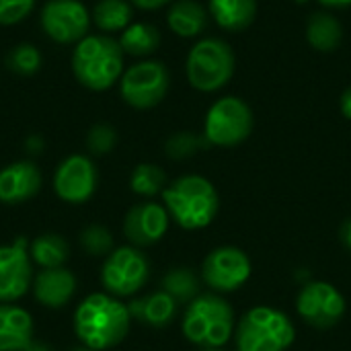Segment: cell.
<instances>
[{"instance_id":"obj_26","label":"cell","mask_w":351,"mask_h":351,"mask_svg":"<svg viewBox=\"0 0 351 351\" xmlns=\"http://www.w3.org/2000/svg\"><path fill=\"white\" fill-rule=\"evenodd\" d=\"M160 290L167 292L177 304H189L199 296V278L189 267H173L165 274Z\"/></svg>"},{"instance_id":"obj_6","label":"cell","mask_w":351,"mask_h":351,"mask_svg":"<svg viewBox=\"0 0 351 351\" xmlns=\"http://www.w3.org/2000/svg\"><path fill=\"white\" fill-rule=\"evenodd\" d=\"M234 62V51L224 39L206 37L197 41L187 56V80L195 90L216 93L232 78Z\"/></svg>"},{"instance_id":"obj_2","label":"cell","mask_w":351,"mask_h":351,"mask_svg":"<svg viewBox=\"0 0 351 351\" xmlns=\"http://www.w3.org/2000/svg\"><path fill=\"white\" fill-rule=\"evenodd\" d=\"M162 206L171 220L185 230L208 228L220 212V195L202 175H183L162 191Z\"/></svg>"},{"instance_id":"obj_29","label":"cell","mask_w":351,"mask_h":351,"mask_svg":"<svg viewBox=\"0 0 351 351\" xmlns=\"http://www.w3.org/2000/svg\"><path fill=\"white\" fill-rule=\"evenodd\" d=\"M202 148H210V142L206 140V136H195L191 132H179V134H173L167 144H165V152L169 158L173 160H183V158H189L193 156L195 152H199Z\"/></svg>"},{"instance_id":"obj_17","label":"cell","mask_w":351,"mask_h":351,"mask_svg":"<svg viewBox=\"0 0 351 351\" xmlns=\"http://www.w3.org/2000/svg\"><path fill=\"white\" fill-rule=\"evenodd\" d=\"M76 286L74 274L66 267L41 269L33 278V296L41 306L62 308L72 300Z\"/></svg>"},{"instance_id":"obj_12","label":"cell","mask_w":351,"mask_h":351,"mask_svg":"<svg viewBox=\"0 0 351 351\" xmlns=\"http://www.w3.org/2000/svg\"><path fill=\"white\" fill-rule=\"evenodd\" d=\"M39 23L43 33L56 43H78L88 35L90 12L80 0H47Z\"/></svg>"},{"instance_id":"obj_7","label":"cell","mask_w":351,"mask_h":351,"mask_svg":"<svg viewBox=\"0 0 351 351\" xmlns=\"http://www.w3.org/2000/svg\"><path fill=\"white\" fill-rule=\"evenodd\" d=\"M253 125V111L243 99L222 97L208 109L204 121V136L210 146L232 148L243 144L251 136Z\"/></svg>"},{"instance_id":"obj_23","label":"cell","mask_w":351,"mask_h":351,"mask_svg":"<svg viewBox=\"0 0 351 351\" xmlns=\"http://www.w3.org/2000/svg\"><path fill=\"white\" fill-rule=\"evenodd\" d=\"M343 37L341 23L329 12H315L306 23V39L317 51H333Z\"/></svg>"},{"instance_id":"obj_33","label":"cell","mask_w":351,"mask_h":351,"mask_svg":"<svg viewBox=\"0 0 351 351\" xmlns=\"http://www.w3.org/2000/svg\"><path fill=\"white\" fill-rule=\"evenodd\" d=\"M130 2L134 6L142 8V10H156V8H160V6H165V4H169L173 0H130Z\"/></svg>"},{"instance_id":"obj_31","label":"cell","mask_w":351,"mask_h":351,"mask_svg":"<svg viewBox=\"0 0 351 351\" xmlns=\"http://www.w3.org/2000/svg\"><path fill=\"white\" fill-rule=\"evenodd\" d=\"M117 144V134L109 123H97L88 130L86 136V148L90 150V154L95 156H103L109 154Z\"/></svg>"},{"instance_id":"obj_1","label":"cell","mask_w":351,"mask_h":351,"mask_svg":"<svg viewBox=\"0 0 351 351\" xmlns=\"http://www.w3.org/2000/svg\"><path fill=\"white\" fill-rule=\"evenodd\" d=\"M132 327L128 304L107 292L88 294L74 311V333L80 346L107 351L119 346Z\"/></svg>"},{"instance_id":"obj_37","label":"cell","mask_w":351,"mask_h":351,"mask_svg":"<svg viewBox=\"0 0 351 351\" xmlns=\"http://www.w3.org/2000/svg\"><path fill=\"white\" fill-rule=\"evenodd\" d=\"M327 8H348L351 6V0H319Z\"/></svg>"},{"instance_id":"obj_8","label":"cell","mask_w":351,"mask_h":351,"mask_svg":"<svg viewBox=\"0 0 351 351\" xmlns=\"http://www.w3.org/2000/svg\"><path fill=\"white\" fill-rule=\"evenodd\" d=\"M150 278V261L138 247L113 249L101 267V284L107 294L115 298H130L138 294Z\"/></svg>"},{"instance_id":"obj_27","label":"cell","mask_w":351,"mask_h":351,"mask_svg":"<svg viewBox=\"0 0 351 351\" xmlns=\"http://www.w3.org/2000/svg\"><path fill=\"white\" fill-rule=\"evenodd\" d=\"M130 187L136 195L142 197H154L158 193L165 191L167 187V175L160 167L150 165V162H142L132 171L130 177Z\"/></svg>"},{"instance_id":"obj_20","label":"cell","mask_w":351,"mask_h":351,"mask_svg":"<svg viewBox=\"0 0 351 351\" xmlns=\"http://www.w3.org/2000/svg\"><path fill=\"white\" fill-rule=\"evenodd\" d=\"M208 12L222 29L239 33L253 25L257 0H208Z\"/></svg>"},{"instance_id":"obj_24","label":"cell","mask_w":351,"mask_h":351,"mask_svg":"<svg viewBox=\"0 0 351 351\" xmlns=\"http://www.w3.org/2000/svg\"><path fill=\"white\" fill-rule=\"evenodd\" d=\"M134 8L130 0H99L93 6L90 19L103 33L123 31L132 25Z\"/></svg>"},{"instance_id":"obj_30","label":"cell","mask_w":351,"mask_h":351,"mask_svg":"<svg viewBox=\"0 0 351 351\" xmlns=\"http://www.w3.org/2000/svg\"><path fill=\"white\" fill-rule=\"evenodd\" d=\"M80 245L93 257H107L113 251V234L101 224H90L80 232Z\"/></svg>"},{"instance_id":"obj_5","label":"cell","mask_w":351,"mask_h":351,"mask_svg":"<svg viewBox=\"0 0 351 351\" xmlns=\"http://www.w3.org/2000/svg\"><path fill=\"white\" fill-rule=\"evenodd\" d=\"M296 339L292 319L271 306L247 311L234 329L237 351H286Z\"/></svg>"},{"instance_id":"obj_25","label":"cell","mask_w":351,"mask_h":351,"mask_svg":"<svg viewBox=\"0 0 351 351\" xmlns=\"http://www.w3.org/2000/svg\"><path fill=\"white\" fill-rule=\"evenodd\" d=\"M119 45L123 53H130L136 58L150 56L160 45V31L150 23H132L128 29L121 31Z\"/></svg>"},{"instance_id":"obj_32","label":"cell","mask_w":351,"mask_h":351,"mask_svg":"<svg viewBox=\"0 0 351 351\" xmlns=\"http://www.w3.org/2000/svg\"><path fill=\"white\" fill-rule=\"evenodd\" d=\"M35 6V0H0V25L21 23Z\"/></svg>"},{"instance_id":"obj_40","label":"cell","mask_w":351,"mask_h":351,"mask_svg":"<svg viewBox=\"0 0 351 351\" xmlns=\"http://www.w3.org/2000/svg\"><path fill=\"white\" fill-rule=\"evenodd\" d=\"M199 351H220V348H199Z\"/></svg>"},{"instance_id":"obj_35","label":"cell","mask_w":351,"mask_h":351,"mask_svg":"<svg viewBox=\"0 0 351 351\" xmlns=\"http://www.w3.org/2000/svg\"><path fill=\"white\" fill-rule=\"evenodd\" d=\"M339 107H341V113L346 119L351 121V86H348L341 95V101H339Z\"/></svg>"},{"instance_id":"obj_39","label":"cell","mask_w":351,"mask_h":351,"mask_svg":"<svg viewBox=\"0 0 351 351\" xmlns=\"http://www.w3.org/2000/svg\"><path fill=\"white\" fill-rule=\"evenodd\" d=\"M70 351H95V350L86 348V346H78V348H74V350H70Z\"/></svg>"},{"instance_id":"obj_14","label":"cell","mask_w":351,"mask_h":351,"mask_svg":"<svg viewBox=\"0 0 351 351\" xmlns=\"http://www.w3.org/2000/svg\"><path fill=\"white\" fill-rule=\"evenodd\" d=\"M33 282V261L29 241L16 237L8 245H0V302L21 300Z\"/></svg>"},{"instance_id":"obj_3","label":"cell","mask_w":351,"mask_h":351,"mask_svg":"<svg viewBox=\"0 0 351 351\" xmlns=\"http://www.w3.org/2000/svg\"><path fill=\"white\" fill-rule=\"evenodd\" d=\"M74 78L88 90H107L123 74V49L109 35H86L72 51Z\"/></svg>"},{"instance_id":"obj_36","label":"cell","mask_w":351,"mask_h":351,"mask_svg":"<svg viewBox=\"0 0 351 351\" xmlns=\"http://www.w3.org/2000/svg\"><path fill=\"white\" fill-rule=\"evenodd\" d=\"M341 243L346 245V249L351 253V218H348L341 226Z\"/></svg>"},{"instance_id":"obj_13","label":"cell","mask_w":351,"mask_h":351,"mask_svg":"<svg viewBox=\"0 0 351 351\" xmlns=\"http://www.w3.org/2000/svg\"><path fill=\"white\" fill-rule=\"evenodd\" d=\"M99 183V173L95 162L84 154H70L64 158L53 173V191L56 195L72 206L86 204Z\"/></svg>"},{"instance_id":"obj_28","label":"cell","mask_w":351,"mask_h":351,"mask_svg":"<svg viewBox=\"0 0 351 351\" xmlns=\"http://www.w3.org/2000/svg\"><path fill=\"white\" fill-rule=\"evenodd\" d=\"M6 66L19 76H31L41 68V51L31 43H19L6 56Z\"/></svg>"},{"instance_id":"obj_16","label":"cell","mask_w":351,"mask_h":351,"mask_svg":"<svg viewBox=\"0 0 351 351\" xmlns=\"http://www.w3.org/2000/svg\"><path fill=\"white\" fill-rule=\"evenodd\" d=\"M41 171L31 160H16L0 169V204L19 206L35 197L41 189Z\"/></svg>"},{"instance_id":"obj_34","label":"cell","mask_w":351,"mask_h":351,"mask_svg":"<svg viewBox=\"0 0 351 351\" xmlns=\"http://www.w3.org/2000/svg\"><path fill=\"white\" fill-rule=\"evenodd\" d=\"M25 150L29 154H39L43 150V140L39 136H29L27 142H25Z\"/></svg>"},{"instance_id":"obj_11","label":"cell","mask_w":351,"mask_h":351,"mask_svg":"<svg viewBox=\"0 0 351 351\" xmlns=\"http://www.w3.org/2000/svg\"><path fill=\"white\" fill-rule=\"evenodd\" d=\"M346 298L343 294L329 282L311 280L302 284L296 298V313L300 319L321 331L333 329L341 323L346 315Z\"/></svg>"},{"instance_id":"obj_22","label":"cell","mask_w":351,"mask_h":351,"mask_svg":"<svg viewBox=\"0 0 351 351\" xmlns=\"http://www.w3.org/2000/svg\"><path fill=\"white\" fill-rule=\"evenodd\" d=\"M29 255L31 261L41 269H53V267H64V263L70 257V247L64 241V237L56 232H45L29 243Z\"/></svg>"},{"instance_id":"obj_9","label":"cell","mask_w":351,"mask_h":351,"mask_svg":"<svg viewBox=\"0 0 351 351\" xmlns=\"http://www.w3.org/2000/svg\"><path fill=\"white\" fill-rule=\"evenodd\" d=\"M171 74L158 60H144L128 70L119 78L121 99L134 109H152L169 93Z\"/></svg>"},{"instance_id":"obj_10","label":"cell","mask_w":351,"mask_h":351,"mask_svg":"<svg viewBox=\"0 0 351 351\" xmlns=\"http://www.w3.org/2000/svg\"><path fill=\"white\" fill-rule=\"evenodd\" d=\"M253 274L249 255L239 247H216L202 263V280L214 294H230L241 290Z\"/></svg>"},{"instance_id":"obj_19","label":"cell","mask_w":351,"mask_h":351,"mask_svg":"<svg viewBox=\"0 0 351 351\" xmlns=\"http://www.w3.org/2000/svg\"><path fill=\"white\" fill-rule=\"evenodd\" d=\"M177 306L179 304L162 290L134 298L128 304L132 321L136 319V321H140L148 327H154V329H162V327L171 325L175 315H177Z\"/></svg>"},{"instance_id":"obj_21","label":"cell","mask_w":351,"mask_h":351,"mask_svg":"<svg viewBox=\"0 0 351 351\" xmlns=\"http://www.w3.org/2000/svg\"><path fill=\"white\" fill-rule=\"evenodd\" d=\"M167 23L179 37H197L208 27V10L197 0H175L169 8Z\"/></svg>"},{"instance_id":"obj_4","label":"cell","mask_w":351,"mask_h":351,"mask_svg":"<svg viewBox=\"0 0 351 351\" xmlns=\"http://www.w3.org/2000/svg\"><path fill=\"white\" fill-rule=\"evenodd\" d=\"M181 329L185 339L197 348H222L234 335V311L222 294H199L187 304Z\"/></svg>"},{"instance_id":"obj_15","label":"cell","mask_w":351,"mask_h":351,"mask_svg":"<svg viewBox=\"0 0 351 351\" xmlns=\"http://www.w3.org/2000/svg\"><path fill=\"white\" fill-rule=\"evenodd\" d=\"M171 224V216L162 204L144 202L130 208L123 220V234L132 247H150L165 239Z\"/></svg>"},{"instance_id":"obj_38","label":"cell","mask_w":351,"mask_h":351,"mask_svg":"<svg viewBox=\"0 0 351 351\" xmlns=\"http://www.w3.org/2000/svg\"><path fill=\"white\" fill-rule=\"evenodd\" d=\"M23 351H51L45 343H39V341H33L27 350H23Z\"/></svg>"},{"instance_id":"obj_18","label":"cell","mask_w":351,"mask_h":351,"mask_svg":"<svg viewBox=\"0 0 351 351\" xmlns=\"http://www.w3.org/2000/svg\"><path fill=\"white\" fill-rule=\"evenodd\" d=\"M33 343V317L14 302H0V351H23Z\"/></svg>"}]
</instances>
